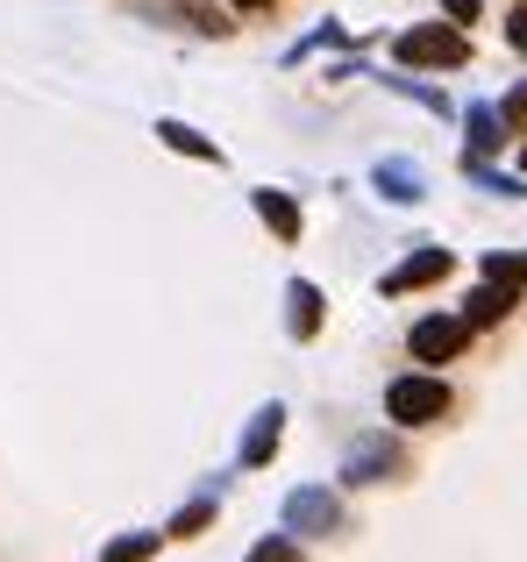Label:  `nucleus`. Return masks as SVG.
<instances>
[{
	"instance_id": "f257e3e1",
	"label": "nucleus",
	"mask_w": 527,
	"mask_h": 562,
	"mask_svg": "<svg viewBox=\"0 0 527 562\" xmlns=\"http://www.w3.org/2000/svg\"><path fill=\"white\" fill-rule=\"evenodd\" d=\"M400 65H435V71H457L463 57H471V43H463V29L457 22H421V29H406L400 43Z\"/></svg>"
},
{
	"instance_id": "f03ea898",
	"label": "nucleus",
	"mask_w": 527,
	"mask_h": 562,
	"mask_svg": "<svg viewBox=\"0 0 527 562\" xmlns=\"http://www.w3.org/2000/svg\"><path fill=\"white\" fill-rule=\"evenodd\" d=\"M385 413L400 427H421V420H435V413H449V384L442 378H400L385 392Z\"/></svg>"
},
{
	"instance_id": "7ed1b4c3",
	"label": "nucleus",
	"mask_w": 527,
	"mask_h": 562,
	"mask_svg": "<svg viewBox=\"0 0 527 562\" xmlns=\"http://www.w3.org/2000/svg\"><path fill=\"white\" fill-rule=\"evenodd\" d=\"M285 527L292 535H335V527H343V506H335V492H314V484H306V492L285 498Z\"/></svg>"
},
{
	"instance_id": "20e7f679",
	"label": "nucleus",
	"mask_w": 527,
	"mask_h": 562,
	"mask_svg": "<svg viewBox=\"0 0 527 562\" xmlns=\"http://www.w3.org/2000/svg\"><path fill=\"white\" fill-rule=\"evenodd\" d=\"M463 342H471L463 314H457V321H421V328H414V357H421V363H449Z\"/></svg>"
},
{
	"instance_id": "39448f33",
	"label": "nucleus",
	"mask_w": 527,
	"mask_h": 562,
	"mask_svg": "<svg viewBox=\"0 0 527 562\" xmlns=\"http://www.w3.org/2000/svg\"><path fill=\"white\" fill-rule=\"evenodd\" d=\"M278 435H285V406H264L257 420H250V435H243V463L264 470V463H271V449H278Z\"/></svg>"
},
{
	"instance_id": "423d86ee",
	"label": "nucleus",
	"mask_w": 527,
	"mask_h": 562,
	"mask_svg": "<svg viewBox=\"0 0 527 562\" xmlns=\"http://www.w3.org/2000/svg\"><path fill=\"white\" fill-rule=\"evenodd\" d=\"M435 278H449V249H421V257H406L400 271L385 278V292H414V285H435Z\"/></svg>"
},
{
	"instance_id": "0eeeda50",
	"label": "nucleus",
	"mask_w": 527,
	"mask_h": 562,
	"mask_svg": "<svg viewBox=\"0 0 527 562\" xmlns=\"http://www.w3.org/2000/svg\"><path fill=\"white\" fill-rule=\"evenodd\" d=\"M506 306H514V285H485V292H471V306H463V328H492Z\"/></svg>"
},
{
	"instance_id": "6e6552de",
	"label": "nucleus",
	"mask_w": 527,
	"mask_h": 562,
	"mask_svg": "<svg viewBox=\"0 0 527 562\" xmlns=\"http://www.w3.org/2000/svg\"><path fill=\"white\" fill-rule=\"evenodd\" d=\"M250 200H257V214L271 221V235H285V243L300 235V206H292L285 192H250Z\"/></svg>"
},
{
	"instance_id": "1a4fd4ad",
	"label": "nucleus",
	"mask_w": 527,
	"mask_h": 562,
	"mask_svg": "<svg viewBox=\"0 0 527 562\" xmlns=\"http://www.w3.org/2000/svg\"><path fill=\"white\" fill-rule=\"evenodd\" d=\"M285 306H292V335H300V342H306V335H321V292L314 285H292Z\"/></svg>"
},
{
	"instance_id": "9d476101",
	"label": "nucleus",
	"mask_w": 527,
	"mask_h": 562,
	"mask_svg": "<svg viewBox=\"0 0 527 562\" xmlns=\"http://www.w3.org/2000/svg\"><path fill=\"white\" fill-rule=\"evenodd\" d=\"M378 192H385V200H421V171L414 165H378Z\"/></svg>"
},
{
	"instance_id": "9b49d317",
	"label": "nucleus",
	"mask_w": 527,
	"mask_h": 562,
	"mask_svg": "<svg viewBox=\"0 0 527 562\" xmlns=\"http://www.w3.org/2000/svg\"><path fill=\"white\" fill-rule=\"evenodd\" d=\"M157 136H165L171 150H186V157H208V165H214V157H222V150H214L208 136H200V128H186V122H157Z\"/></svg>"
},
{
	"instance_id": "f8f14e48",
	"label": "nucleus",
	"mask_w": 527,
	"mask_h": 562,
	"mask_svg": "<svg viewBox=\"0 0 527 562\" xmlns=\"http://www.w3.org/2000/svg\"><path fill=\"white\" fill-rule=\"evenodd\" d=\"M500 122H506V114H492V108H471V157H485V150H500Z\"/></svg>"
},
{
	"instance_id": "ddd939ff",
	"label": "nucleus",
	"mask_w": 527,
	"mask_h": 562,
	"mask_svg": "<svg viewBox=\"0 0 527 562\" xmlns=\"http://www.w3.org/2000/svg\"><path fill=\"white\" fill-rule=\"evenodd\" d=\"M143 555H157V535H122V541H108V555H100V562H143Z\"/></svg>"
},
{
	"instance_id": "4468645a",
	"label": "nucleus",
	"mask_w": 527,
	"mask_h": 562,
	"mask_svg": "<svg viewBox=\"0 0 527 562\" xmlns=\"http://www.w3.org/2000/svg\"><path fill=\"white\" fill-rule=\"evenodd\" d=\"M492 285H527V257H485Z\"/></svg>"
},
{
	"instance_id": "2eb2a0df",
	"label": "nucleus",
	"mask_w": 527,
	"mask_h": 562,
	"mask_svg": "<svg viewBox=\"0 0 527 562\" xmlns=\"http://www.w3.org/2000/svg\"><path fill=\"white\" fill-rule=\"evenodd\" d=\"M208 520H214V498H200V506H186L179 520H171V535H200Z\"/></svg>"
},
{
	"instance_id": "dca6fc26",
	"label": "nucleus",
	"mask_w": 527,
	"mask_h": 562,
	"mask_svg": "<svg viewBox=\"0 0 527 562\" xmlns=\"http://www.w3.org/2000/svg\"><path fill=\"white\" fill-rule=\"evenodd\" d=\"M250 562H300V549H292V541H257Z\"/></svg>"
},
{
	"instance_id": "f3484780",
	"label": "nucleus",
	"mask_w": 527,
	"mask_h": 562,
	"mask_svg": "<svg viewBox=\"0 0 527 562\" xmlns=\"http://www.w3.org/2000/svg\"><path fill=\"white\" fill-rule=\"evenodd\" d=\"M506 122H514V128H527V79L514 86V100H506Z\"/></svg>"
},
{
	"instance_id": "a211bd4d",
	"label": "nucleus",
	"mask_w": 527,
	"mask_h": 562,
	"mask_svg": "<svg viewBox=\"0 0 527 562\" xmlns=\"http://www.w3.org/2000/svg\"><path fill=\"white\" fill-rule=\"evenodd\" d=\"M449 14H457V22H478V0H442Z\"/></svg>"
},
{
	"instance_id": "6ab92c4d",
	"label": "nucleus",
	"mask_w": 527,
	"mask_h": 562,
	"mask_svg": "<svg viewBox=\"0 0 527 562\" xmlns=\"http://www.w3.org/2000/svg\"><path fill=\"white\" fill-rule=\"evenodd\" d=\"M514 43H520V50H527V8H520V22H514Z\"/></svg>"
},
{
	"instance_id": "aec40b11",
	"label": "nucleus",
	"mask_w": 527,
	"mask_h": 562,
	"mask_svg": "<svg viewBox=\"0 0 527 562\" xmlns=\"http://www.w3.org/2000/svg\"><path fill=\"white\" fill-rule=\"evenodd\" d=\"M243 8H264V0H243Z\"/></svg>"
},
{
	"instance_id": "412c9836",
	"label": "nucleus",
	"mask_w": 527,
	"mask_h": 562,
	"mask_svg": "<svg viewBox=\"0 0 527 562\" xmlns=\"http://www.w3.org/2000/svg\"><path fill=\"white\" fill-rule=\"evenodd\" d=\"M520 157H527V150H520Z\"/></svg>"
}]
</instances>
